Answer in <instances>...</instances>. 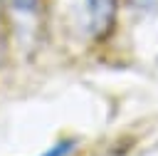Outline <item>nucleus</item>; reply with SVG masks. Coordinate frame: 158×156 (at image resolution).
I'll list each match as a JSON object with an SVG mask.
<instances>
[{
  "label": "nucleus",
  "mask_w": 158,
  "mask_h": 156,
  "mask_svg": "<svg viewBox=\"0 0 158 156\" xmlns=\"http://www.w3.org/2000/svg\"><path fill=\"white\" fill-rule=\"evenodd\" d=\"M116 7H118V0H86L89 22L96 35L109 32V27L114 25V17H116Z\"/></svg>",
  "instance_id": "obj_1"
},
{
  "label": "nucleus",
  "mask_w": 158,
  "mask_h": 156,
  "mask_svg": "<svg viewBox=\"0 0 158 156\" xmlns=\"http://www.w3.org/2000/svg\"><path fill=\"white\" fill-rule=\"evenodd\" d=\"M15 10H20V12H32V10H37L40 7V2L42 0H7Z\"/></svg>",
  "instance_id": "obj_3"
},
{
  "label": "nucleus",
  "mask_w": 158,
  "mask_h": 156,
  "mask_svg": "<svg viewBox=\"0 0 158 156\" xmlns=\"http://www.w3.org/2000/svg\"><path fill=\"white\" fill-rule=\"evenodd\" d=\"M138 7H146V10H153V7H158V0H133Z\"/></svg>",
  "instance_id": "obj_4"
},
{
  "label": "nucleus",
  "mask_w": 158,
  "mask_h": 156,
  "mask_svg": "<svg viewBox=\"0 0 158 156\" xmlns=\"http://www.w3.org/2000/svg\"><path fill=\"white\" fill-rule=\"evenodd\" d=\"M72 149H74V141L64 139V141H59V144L49 146V149H47L44 154H40V156H69V154H72Z\"/></svg>",
  "instance_id": "obj_2"
}]
</instances>
